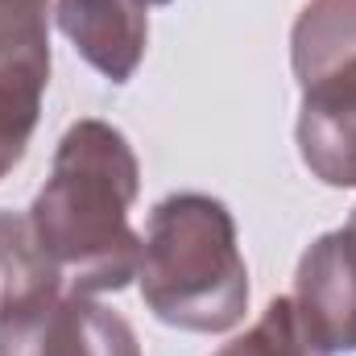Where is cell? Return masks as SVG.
<instances>
[{
	"label": "cell",
	"mask_w": 356,
	"mask_h": 356,
	"mask_svg": "<svg viewBox=\"0 0 356 356\" xmlns=\"http://www.w3.org/2000/svg\"><path fill=\"white\" fill-rule=\"evenodd\" d=\"M141 191V166L120 129L79 120L63 133L29 224L46 257L79 294L124 290L141 269V236L129 207Z\"/></svg>",
	"instance_id": "obj_1"
},
{
	"label": "cell",
	"mask_w": 356,
	"mask_h": 356,
	"mask_svg": "<svg viewBox=\"0 0 356 356\" xmlns=\"http://www.w3.org/2000/svg\"><path fill=\"white\" fill-rule=\"evenodd\" d=\"M137 282L162 323L199 336L232 332L249 311V269L232 211L199 191L166 195L149 216Z\"/></svg>",
	"instance_id": "obj_2"
},
{
	"label": "cell",
	"mask_w": 356,
	"mask_h": 356,
	"mask_svg": "<svg viewBox=\"0 0 356 356\" xmlns=\"http://www.w3.org/2000/svg\"><path fill=\"white\" fill-rule=\"evenodd\" d=\"M50 83V0H0V178L25 158Z\"/></svg>",
	"instance_id": "obj_3"
},
{
	"label": "cell",
	"mask_w": 356,
	"mask_h": 356,
	"mask_svg": "<svg viewBox=\"0 0 356 356\" xmlns=\"http://www.w3.org/2000/svg\"><path fill=\"white\" fill-rule=\"evenodd\" d=\"M0 356H141V344L120 311L71 290L46 307L4 315Z\"/></svg>",
	"instance_id": "obj_4"
},
{
	"label": "cell",
	"mask_w": 356,
	"mask_h": 356,
	"mask_svg": "<svg viewBox=\"0 0 356 356\" xmlns=\"http://www.w3.org/2000/svg\"><path fill=\"white\" fill-rule=\"evenodd\" d=\"M302 88L298 108V154L323 186H356V54L340 58Z\"/></svg>",
	"instance_id": "obj_5"
},
{
	"label": "cell",
	"mask_w": 356,
	"mask_h": 356,
	"mask_svg": "<svg viewBox=\"0 0 356 356\" xmlns=\"http://www.w3.org/2000/svg\"><path fill=\"white\" fill-rule=\"evenodd\" d=\"M294 302L327 353H356V207L344 228L323 232L298 261Z\"/></svg>",
	"instance_id": "obj_6"
},
{
	"label": "cell",
	"mask_w": 356,
	"mask_h": 356,
	"mask_svg": "<svg viewBox=\"0 0 356 356\" xmlns=\"http://www.w3.org/2000/svg\"><path fill=\"white\" fill-rule=\"evenodd\" d=\"M54 25L112 83H129L149 46L145 0H54Z\"/></svg>",
	"instance_id": "obj_7"
},
{
	"label": "cell",
	"mask_w": 356,
	"mask_h": 356,
	"mask_svg": "<svg viewBox=\"0 0 356 356\" xmlns=\"http://www.w3.org/2000/svg\"><path fill=\"white\" fill-rule=\"evenodd\" d=\"M63 282V269L38 245L29 216L0 211V319L54 302Z\"/></svg>",
	"instance_id": "obj_8"
},
{
	"label": "cell",
	"mask_w": 356,
	"mask_h": 356,
	"mask_svg": "<svg viewBox=\"0 0 356 356\" xmlns=\"http://www.w3.org/2000/svg\"><path fill=\"white\" fill-rule=\"evenodd\" d=\"M356 54V0H311L290 33V67L294 79H311L315 71Z\"/></svg>",
	"instance_id": "obj_9"
},
{
	"label": "cell",
	"mask_w": 356,
	"mask_h": 356,
	"mask_svg": "<svg viewBox=\"0 0 356 356\" xmlns=\"http://www.w3.org/2000/svg\"><path fill=\"white\" fill-rule=\"evenodd\" d=\"M216 356H332V353L315 336V327L307 323L294 294H282L261 311V319L241 340L224 344Z\"/></svg>",
	"instance_id": "obj_10"
},
{
	"label": "cell",
	"mask_w": 356,
	"mask_h": 356,
	"mask_svg": "<svg viewBox=\"0 0 356 356\" xmlns=\"http://www.w3.org/2000/svg\"><path fill=\"white\" fill-rule=\"evenodd\" d=\"M145 4H170V0H145Z\"/></svg>",
	"instance_id": "obj_11"
}]
</instances>
